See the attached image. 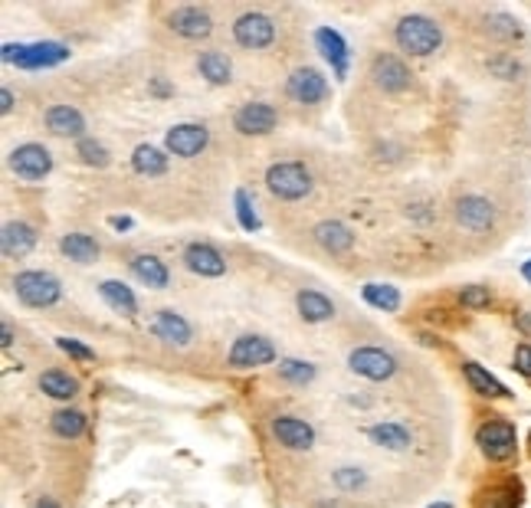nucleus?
<instances>
[{
  "mask_svg": "<svg viewBox=\"0 0 531 508\" xmlns=\"http://www.w3.org/2000/svg\"><path fill=\"white\" fill-rule=\"evenodd\" d=\"M393 43L407 56H434L443 46V26L426 14H407L393 26Z\"/></svg>",
  "mask_w": 531,
  "mask_h": 508,
  "instance_id": "f257e3e1",
  "label": "nucleus"
},
{
  "mask_svg": "<svg viewBox=\"0 0 531 508\" xmlns=\"http://www.w3.org/2000/svg\"><path fill=\"white\" fill-rule=\"evenodd\" d=\"M311 188H315V178L302 161H279L270 164V171H266V190L276 200H286V204L305 200Z\"/></svg>",
  "mask_w": 531,
  "mask_h": 508,
  "instance_id": "f03ea898",
  "label": "nucleus"
},
{
  "mask_svg": "<svg viewBox=\"0 0 531 508\" xmlns=\"http://www.w3.org/2000/svg\"><path fill=\"white\" fill-rule=\"evenodd\" d=\"M10 286H14L16 299L26 305V309H49V305H56L63 299V286H59V279L46 269H24L16 272L10 279Z\"/></svg>",
  "mask_w": 531,
  "mask_h": 508,
  "instance_id": "7ed1b4c3",
  "label": "nucleus"
},
{
  "mask_svg": "<svg viewBox=\"0 0 531 508\" xmlns=\"http://www.w3.org/2000/svg\"><path fill=\"white\" fill-rule=\"evenodd\" d=\"M475 446H479V452H483L489 462H508V459L518 452L516 426L502 417L485 420V423L475 430Z\"/></svg>",
  "mask_w": 531,
  "mask_h": 508,
  "instance_id": "20e7f679",
  "label": "nucleus"
},
{
  "mask_svg": "<svg viewBox=\"0 0 531 508\" xmlns=\"http://www.w3.org/2000/svg\"><path fill=\"white\" fill-rule=\"evenodd\" d=\"M69 59V46L63 43H7L4 46V63H14L20 69H49Z\"/></svg>",
  "mask_w": 531,
  "mask_h": 508,
  "instance_id": "39448f33",
  "label": "nucleus"
},
{
  "mask_svg": "<svg viewBox=\"0 0 531 508\" xmlns=\"http://www.w3.org/2000/svg\"><path fill=\"white\" fill-rule=\"evenodd\" d=\"M348 368H352V374L381 384V381H391L401 364H397V358H393L391 351H384V348L364 344V348H354V351L348 354Z\"/></svg>",
  "mask_w": 531,
  "mask_h": 508,
  "instance_id": "423d86ee",
  "label": "nucleus"
},
{
  "mask_svg": "<svg viewBox=\"0 0 531 508\" xmlns=\"http://www.w3.org/2000/svg\"><path fill=\"white\" fill-rule=\"evenodd\" d=\"M276 361V344L266 335H240L230 344L227 364L233 371H250V368H266Z\"/></svg>",
  "mask_w": 531,
  "mask_h": 508,
  "instance_id": "0eeeda50",
  "label": "nucleus"
},
{
  "mask_svg": "<svg viewBox=\"0 0 531 508\" xmlns=\"http://www.w3.org/2000/svg\"><path fill=\"white\" fill-rule=\"evenodd\" d=\"M233 40L243 49H266L276 40V24L262 10H246L233 20Z\"/></svg>",
  "mask_w": 531,
  "mask_h": 508,
  "instance_id": "6e6552de",
  "label": "nucleus"
},
{
  "mask_svg": "<svg viewBox=\"0 0 531 508\" xmlns=\"http://www.w3.org/2000/svg\"><path fill=\"white\" fill-rule=\"evenodd\" d=\"M7 164L20 180L36 184V180L49 178V171H53V155H49L43 145H36V141H26V145H16L14 151H10Z\"/></svg>",
  "mask_w": 531,
  "mask_h": 508,
  "instance_id": "1a4fd4ad",
  "label": "nucleus"
},
{
  "mask_svg": "<svg viewBox=\"0 0 531 508\" xmlns=\"http://www.w3.org/2000/svg\"><path fill=\"white\" fill-rule=\"evenodd\" d=\"M270 430H272V436H276L279 446L289 452H309L311 446H315V426H311L309 420L295 417V413H279V417H272Z\"/></svg>",
  "mask_w": 531,
  "mask_h": 508,
  "instance_id": "9d476101",
  "label": "nucleus"
},
{
  "mask_svg": "<svg viewBox=\"0 0 531 508\" xmlns=\"http://www.w3.org/2000/svg\"><path fill=\"white\" fill-rule=\"evenodd\" d=\"M286 96L299 106H319L328 98V79L315 66H299L286 79Z\"/></svg>",
  "mask_w": 531,
  "mask_h": 508,
  "instance_id": "9b49d317",
  "label": "nucleus"
},
{
  "mask_svg": "<svg viewBox=\"0 0 531 508\" xmlns=\"http://www.w3.org/2000/svg\"><path fill=\"white\" fill-rule=\"evenodd\" d=\"M164 26L180 40H207L213 33V16L204 7H174L164 16Z\"/></svg>",
  "mask_w": 531,
  "mask_h": 508,
  "instance_id": "f8f14e48",
  "label": "nucleus"
},
{
  "mask_svg": "<svg viewBox=\"0 0 531 508\" xmlns=\"http://www.w3.org/2000/svg\"><path fill=\"white\" fill-rule=\"evenodd\" d=\"M207 145H210V131H207V125H197V122L171 125L168 135H164V147L174 157H197Z\"/></svg>",
  "mask_w": 531,
  "mask_h": 508,
  "instance_id": "ddd939ff",
  "label": "nucleus"
},
{
  "mask_svg": "<svg viewBox=\"0 0 531 508\" xmlns=\"http://www.w3.org/2000/svg\"><path fill=\"white\" fill-rule=\"evenodd\" d=\"M180 262L188 266L194 276H204V279H220L227 276V259H223V253L217 249V246L210 243H188L184 246V253H180Z\"/></svg>",
  "mask_w": 531,
  "mask_h": 508,
  "instance_id": "4468645a",
  "label": "nucleus"
},
{
  "mask_svg": "<svg viewBox=\"0 0 531 508\" xmlns=\"http://www.w3.org/2000/svg\"><path fill=\"white\" fill-rule=\"evenodd\" d=\"M279 125V112L270 106V102H246V106L237 108L233 115V128L240 135H270L272 128Z\"/></svg>",
  "mask_w": 531,
  "mask_h": 508,
  "instance_id": "2eb2a0df",
  "label": "nucleus"
},
{
  "mask_svg": "<svg viewBox=\"0 0 531 508\" xmlns=\"http://www.w3.org/2000/svg\"><path fill=\"white\" fill-rule=\"evenodd\" d=\"M371 79H374L377 89L384 92H403L410 86V69L401 56H393V53H377L374 63H371Z\"/></svg>",
  "mask_w": 531,
  "mask_h": 508,
  "instance_id": "dca6fc26",
  "label": "nucleus"
},
{
  "mask_svg": "<svg viewBox=\"0 0 531 508\" xmlns=\"http://www.w3.org/2000/svg\"><path fill=\"white\" fill-rule=\"evenodd\" d=\"M151 335L164 344H174V348H188L194 341V325H190L180 311L174 309H161L151 321Z\"/></svg>",
  "mask_w": 531,
  "mask_h": 508,
  "instance_id": "f3484780",
  "label": "nucleus"
},
{
  "mask_svg": "<svg viewBox=\"0 0 531 508\" xmlns=\"http://www.w3.org/2000/svg\"><path fill=\"white\" fill-rule=\"evenodd\" d=\"M456 220L459 227L473 229V233H485L495 223V207L479 194H466L456 200Z\"/></svg>",
  "mask_w": 531,
  "mask_h": 508,
  "instance_id": "a211bd4d",
  "label": "nucleus"
},
{
  "mask_svg": "<svg viewBox=\"0 0 531 508\" xmlns=\"http://www.w3.org/2000/svg\"><path fill=\"white\" fill-rule=\"evenodd\" d=\"M315 46H319V53L325 56V63L332 66V73L338 76V79H344L348 76V43H344V36L338 30H332V26H319L315 30Z\"/></svg>",
  "mask_w": 531,
  "mask_h": 508,
  "instance_id": "6ab92c4d",
  "label": "nucleus"
},
{
  "mask_svg": "<svg viewBox=\"0 0 531 508\" xmlns=\"http://www.w3.org/2000/svg\"><path fill=\"white\" fill-rule=\"evenodd\" d=\"M368 440L381 450H391V452H403L410 450V442H414V433H410V426L401 423V420H377L371 423L368 430Z\"/></svg>",
  "mask_w": 531,
  "mask_h": 508,
  "instance_id": "aec40b11",
  "label": "nucleus"
},
{
  "mask_svg": "<svg viewBox=\"0 0 531 508\" xmlns=\"http://www.w3.org/2000/svg\"><path fill=\"white\" fill-rule=\"evenodd\" d=\"M33 246H36V229L24 220H10L4 223L0 229V249L7 259H24V256L33 253Z\"/></svg>",
  "mask_w": 531,
  "mask_h": 508,
  "instance_id": "412c9836",
  "label": "nucleus"
},
{
  "mask_svg": "<svg viewBox=\"0 0 531 508\" xmlns=\"http://www.w3.org/2000/svg\"><path fill=\"white\" fill-rule=\"evenodd\" d=\"M311 237H315V243H319L322 249H328L332 256L348 253V249L354 246V229L348 227V223H342V220H322V223H315Z\"/></svg>",
  "mask_w": 531,
  "mask_h": 508,
  "instance_id": "4be33fe9",
  "label": "nucleus"
},
{
  "mask_svg": "<svg viewBox=\"0 0 531 508\" xmlns=\"http://www.w3.org/2000/svg\"><path fill=\"white\" fill-rule=\"evenodd\" d=\"M46 128L59 138H86V115L76 106H53L46 112Z\"/></svg>",
  "mask_w": 531,
  "mask_h": 508,
  "instance_id": "5701e85b",
  "label": "nucleus"
},
{
  "mask_svg": "<svg viewBox=\"0 0 531 508\" xmlns=\"http://www.w3.org/2000/svg\"><path fill=\"white\" fill-rule=\"evenodd\" d=\"M128 266H131V276L138 279L141 286H148V289H168V282H171L168 262H161L155 253H138L135 259L128 262Z\"/></svg>",
  "mask_w": 531,
  "mask_h": 508,
  "instance_id": "b1692460",
  "label": "nucleus"
},
{
  "mask_svg": "<svg viewBox=\"0 0 531 508\" xmlns=\"http://www.w3.org/2000/svg\"><path fill=\"white\" fill-rule=\"evenodd\" d=\"M295 309H299V315H302L309 325H322V321L335 319V305H332V299L315 292V289H299V292H295Z\"/></svg>",
  "mask_w": 531,
  "mask_h": 508,
  "instance_id": "393cba45",
  "label": "nucleus"
},
{
  "mask_svg": "<svg viewBox=\"0 0 531 508\" xmlns=\"http://www.w3.org/2000/svg\"><path fill=\"white\" fill-rule=\"evenodd\" d=\"M197 73L210 86H230L233 82V63L220 49H204V53H197Z\"/></svg>",
  "mask_w": 531,
  "mask_h": 508,
  "instance_id": "a878e982",
  "label": "nucleus"
},
{
  "mask_svg": "<svg viewBox=\"0 0 531 508\" xmlns=\"http://www.w3.org/2000/svg\"><path fill=\"white\" fill-rule=\"evenodd\" d=\"M98 295H102V302H106L108 309L125 315V319H135V315H138V299H135V292H131L125 282H118V279L98 282Z\"/></svg>",
  "mask_w": 531,
  "mask_h": 508,
  "instance_id": "bb28decb",
  "label": "nucleus"
},
{
  "mask_svg": "<svg viewBox=\"0 0 531 508\" xmlns=\"http://www.w3.org/2000/svg\"><path fill=\"white\" fill-rule=\"evenodd\" d=\"M131 171L141 178H161L168 174V155L158 145H138L131 151Z\"/></svg>",
  "mask_w": 531,
  "mask_h": 508,
  "instance_id": "cd10ccee",
  "label": "nucleus"
},
{
  "mask_svg": "<svg viewBox=\"0 0 531 508\" xmlns=\"http://www.w3.org/2000/svg\"><path fill=\"white\" fill-rule=\"evenodd\" d=\"M59 253L69 256L73 262H79V266H89V262L98 259V239L89 237V233H66L63 239H59Z\"/></svg>",
  "mask_w": 531,
  "mask_h": 508,
  "instance_id": "c85d7f7f",
  "label": "nucleus"
},
{
  "mask_svg": "<svg viewBox=\"0 0 531 508\" xmlns=\"http://www.w3.org/2000/svg\"><path fill=\"white\" fill-rule=\"evenodd\" d=\"M463 374H466V381H469V387H473L479 397H508V387L502 384L499 377L495 374H489V371L483 368V364H475V361H466L463 364Z\"/></svg>",
  "mask_w": 531,
  "mask_h": 508,
  "instance_id": "c756f323",
  "label": "nucleus"
},
{
  "mask_svg": "<svg viewBox=\"0 0 531 508\" xmlns=\"http://www.w3.org/2000/svg\"><path fill=\"white\" fill-rule=\"evenodd\" d=\"M40 391L46 397H53V401H73L76 393H79V381L73 374H66V371L53 368L40 374Z\"/></svg>",
  "mask_w": 531,
  "mask_h": 508,
  "instance_id": "7c9ffc66",
  "label": "nucleus"
},
{
  "mask_svg": "<svg viewBox=\"0 0 531 508\" xmlns=\"http://www.w3.org/2000/svg\"><path fill=\"white\" fill-rule=\"evenodd\" d=\"M49 430L59 436V440H79L86 433V413L73 407H63L49 417Z\"/></svg>",
  "mask_w": 531,
  "mask_h": 508,
  "instance_id": "2f4dec72",
  "label": "nucleus"
},
{
  "mask_svg": "<svg viewBox=\"0 0 531 508\" xmlns=\"http://www.w3.org/2000/svg\"><path fill=\"white\" fill-rule=\"evenodd\" d=\"M361 295H364V302H368L371 309H381V311H397L401 309V292H397L393 286L368 282V286L361 289Z\"/></svg>",
  "mask_w": 531,
  "mask_h": 508,
  "instance_id": "473e14b6",
  "label": "nucleus"
},
{
  "mask_svg": "<svg viewBox=\"0 0 531 508\" xmlns=\"http://www.w3.org/2000/svg\"><path fill=\"white\" fill-rule=\"evenodd\" d=\"M315 364H309V361H299V358H282L279 361V377L282 381H289V384H299V387H305V384H311L315 381Z\"/></svg>",
  "mask_w": 531,
  "mask_h": 508,
  "instance_id": "72a5a7b5",
  "label": "nucleus"
},
{
  "mask_svg": "<svg viewBox=\"0 0 531 508\" xmlns=\"http://www.w3.org/2000/svg\"><path fill=\"white\" fill-rule=\"evenodd\" d=\"M485 26H489L492 36H499V40H522L525 30L512 14H489L485 16Z\"/></svg>",
  "mask_w": 531,
  "mask_h": 508,
  "instance_id": "f704fd0d",
  "label": "nucleus"
},
{
  "mask_svg": "<svg viewBox=\"0 0 531 508\" xmlns=\"http://www.w3.org/2000/svg\"><path fill=\"white\" fill-rule=\"evenodd\" d=\"M332 483H335L338 492H358L368 485V472L361 466H338L335 472H332Z\"/></svg>",
  "mask_w": 531,
  "mask_h": 508,
  "instance_id": "c9c22d12",
  "label": "nucleus"
},
{
  "mask_svg": "<svg viewBox=\"0 0 531 508\" xmlns=\"http://www.w3.org/2000/svg\"><path fill=\"white\" fill-rule=\"evenodd\" d=\"M76 155H79L82 164H89V168H106L108 157H112L108 155V147L96 138H82L79 145H76Z\"/></svg>",
  "mask_w": 531,
  "mask_h": 508,
  "instance_id": "e433bc0d",
  "label": "nucleus"
},
{
  "mask_svg": "<svg viewBox=\"0 0 531 508\" xmlns=\"http://www.w3.org/2000/svg\"><path fill=\"white\" fill-rule=\"evenodd\" d=\"M233 204H237V220H240V227H243L246 233H256V229L262 227V220H260V213H256L253 200H250V194H246V190H237Z\"/></svg>",
  "mask_w": 531,
  "mask_h": 508,
  "instance_id": "4c0bfd02",
  "label": "nucleus"
},
{
  "mask_svg": "<svg viewBox=\"0 0 531 508\" xmlns=\"http://www.w3.org/2000/svg\"><path fill=\"white\" fill-rule=\"evenodd\" d=\"M518 502H522L518 485H499V489H492L489 495H485L479 508H518Z\"/></svg>",
  "mask_w": 531,
  "mask_h": 508,
  "instance_id": "58836bf2",
  "label": "nucleus"
},
{
  "mask_svg": "<svg viewBox=\"0 0 531 508\" xmlns=\"http://www.w3.org/2000/svg\"><path fill=\"white\" fill-rule=\"evenodd\" d=\"M56 348L63 354H69L73 361H96V351H92L89 344L76 341V338H56Z\"/></svg>",
  "mask_w": 531,
  "mask_h": 508,
  "instance_id": "ea45409f",
  "label": "nucleus"
},
{
  "mask_svg": "<svg viewBox=\"0 0 531 508\" xmlns=\"http://www.w3.org/2000/svg\"><path fill=\"white\" fill-rule=\"evenodd\" d=\"M459 302L466 305V309H485V305L492 302V292L483 286H466V289H459Z\"/></svg>",
  "mask_w": 531,
  "mask_h": 508,
  "instance_id": "a19ab883",
  "label": "nucleus"
},
{
  "mask_svg": "<svg viewBox=\"0 0 531 508\" xmlns=\"http://www.w3.org/2000/svg\"><path fill=\"white\" fill-rule=\"evenodd\" d=\"M489 73L495 76V79H518V73H522V66L516 63L512 56H499V59H492L489 63Z\"/></svg>",
  "mask_w": 531,
  "mask_h": 508,
  "instance_id": "79ce46f5",
  "label": "nucleus"
},
{
  "mask_svg": "<svg viewBox=\"0 0 531 508\" xmlns=\"http://www.w3.org/2000/svg\"><path fill=\"white\" fill-rule=\"evenodd\" d=\"M516 371L531 377V344H518L516 348Z\"/></svg>",
  "mask_w": 531,
  "mask_h": 508,
  "instance_id": "37998d69",
  "label": "nucleus"
},
{
  "mask_svg": "<svg viewBox=\"0 0 531 508\" xmlns=\"http://www.w3.org/2000/svg\"><path fill=\"white\" fill-rule=\"evenodd\" d=\"M0 112H4V115H10V112H14V92H10L7 86H4V89H0Z\"/></svg>",
  "mask_w": 531,
  "mask_h": 508,
  "instance_id": "c03bdc74",
  "label": "nucleus"
},
{
  "mask_svg": "<svg viewBox=\"0 0 531 508\" xmlns=\"http://www.w3.org/2000/svg\"><path fill=\"white\" fill-rule=\"evenodd\" d=\"M33 508H63V505H59V502L53 499V495H40V499L33 502Z\"/></svg>",
  "mask_w": 531,
  "mask_h": 508,
  "instance_id": "a18cd8bd",
  "label": "nucleus"
},
{
  "mask_svg": "<svg viewBox=\"0 0 531 508\" xmlns=\"http://www.w3.org/2000/svg\"><path fill=\"white\" fill-rule=\"evenodd\" d=\"M151 92H155V96H171V86H168V82H161V79H155V82H151Z\"/></svg>",
  "mask_w": 531,
  "mask_h": 508,
  "instance_id": "49530a36",
  "label": "nucleus"
},
{
  "mask_svg": "<svg viewBox=\"0 0 531 508\" xmlns=\"http://www.w3.org/2000/svg\"><path fill=\"white\" fill-rule=\"evenodd\" d=\"M0 338H4V348H10V344H14V328H10V321H4V331H0Z\"/></svg>",
  "mask_w": 531,
  "mask_h": 508,
  "instance_id": "de8ad7c7",
  "label": "nucleus"
},
{
  "mask_svg": "<svg viewBox=\"0 0 531 508\" xmlns=\"http://www.w3.org/2000/svg\"><path fill=\"white\" fill-rule=\"evenodd\" d=\"M108 223H112L115 229H128V227H131L128 217H112V220H108Z\"/></svg>",
  "mask_w": 531,
  "mask_h": 508,
  "instance_id": "09e8293b",
  "label": "nucleus"
},
{
  "mask_svg": "<svg viewBox=\"0 0 531 508\" xmlns=\"http://www.w3.org/2000/svg\"><path fill=\"white\" fill-rule=\"evenodd\" d=\"M522 276L531 282V259H525V262H522Z\"/></svg>",
  "mask_w": 531,
  "mask_h": 508,
  "instance_id": "8fccbe9b",
  "label": "nucleus"
},
{
  "mask_svg": "<svg viewBox=\"0 0 531 508\" xmlns=\"http://www.w3.org/2000/svg\"><path fill=\"white\" fill-rule=\"evenodd\" d=\"M430 508H450V505H430Z\"/></svg>",
  "mask_w": 531,
  "mask_h": 508,
  "instance_id": "3c124183",
  "label": "nucleus"
}]
</instances>
